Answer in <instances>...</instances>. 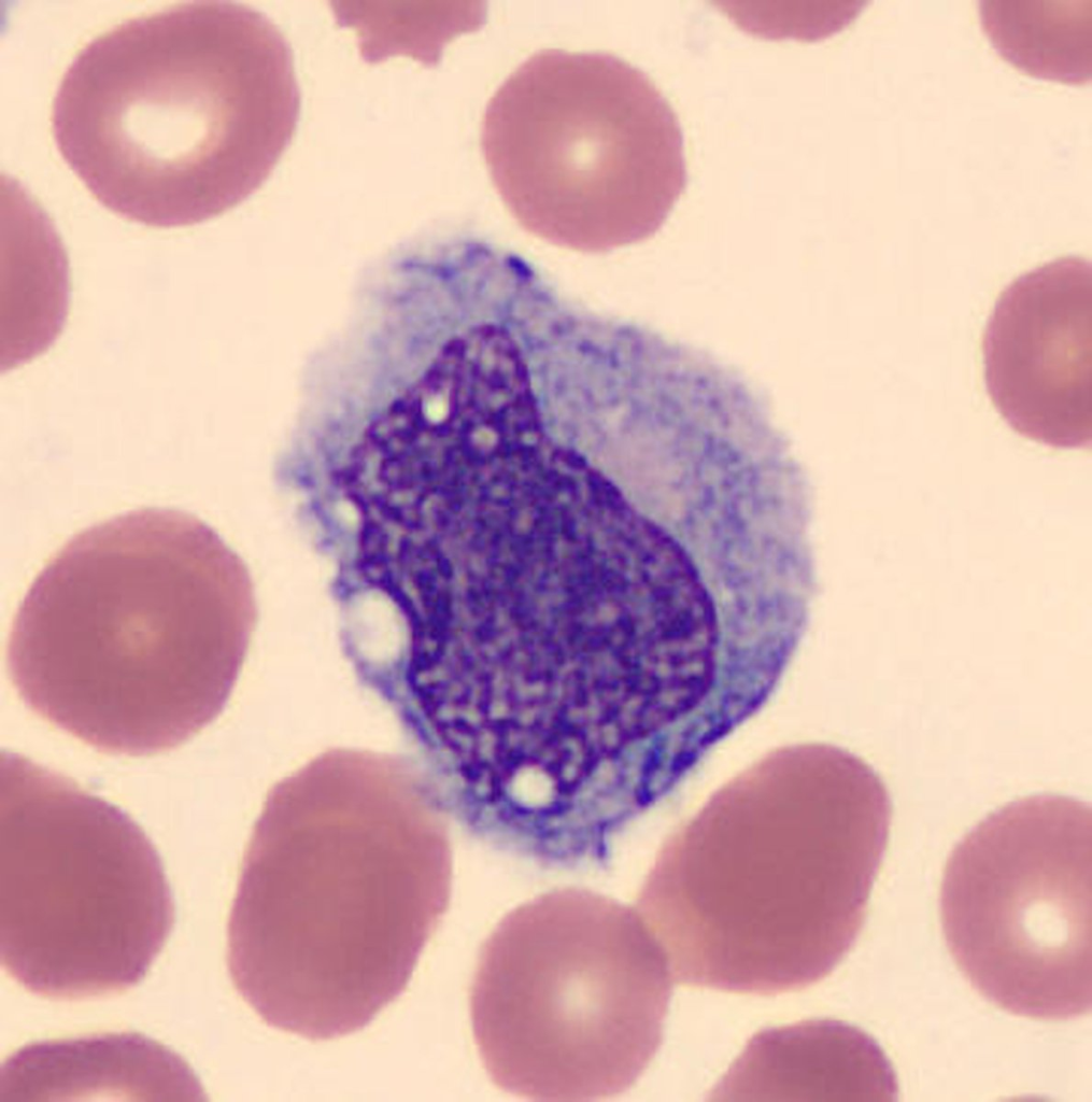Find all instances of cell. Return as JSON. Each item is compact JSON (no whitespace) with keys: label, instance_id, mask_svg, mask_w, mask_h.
I'll return each instance as SVG.
<instances>
[{"label":"cell","instance_id":"6da1fadb","mask_svg":"<svg viewBox=\"0 0 1092 1102\" xmlns=\"http://www.w3.org/2000/svg\"><path fill=\"white\" fill-rule=\"evenodd\" d=\"M253 613L245 568L210 526L139 509L77 534L43 568L8 667L28 708L85 744L161 753L222 709Z\"/></svg>","mask_w":1092,"mask_h":1102},{"label":"cell","instance_id":"7a4b0ae2","mask_svg":"<svg viewBox=\"0 0 1092 1102\" xmlns=\"http://www.w3.org/2000/svg\"><path fill=\"white\" fill-rule=\"evenodd\" d=\"M290 46L265 14L187 1L94 37L52 104L57 149L91 195L155 227L197 224L254 194L292 141Z\"/></svg>","mask_w":1092,"mask_h":1102},{"label":"cell","instance_id":"3957f363","mask_svg":"<svg viewBox=\"0 0 1092 1102\" xmlns=\"http://www.w3.org/2000/svg\"><path fill=\"white\" fill-rule=\"evenodd\" d=\"M450 894L441 835L409 845L257 840L228 920L230 978L273 1028L313 1041L357 1032L403 992Z\"/></svg>","mask_w":1092,"mask_h":1102},{"label":"cell","instance_id":"277c9868","mask_svg":"<svg viewBox=\"0 0 1092 1102\" xmlns=\"http://www.w3.org/2000/svg\"><path fill=\"white\" fill-rule=\"evenodd\" d=\"M672 977L636 910L590 890H553L508 913L483 943L470 989L492 1082L539 1101L629 1089L663 1039Z\"/></svg>","mask_w":1092,"mask_h":1102},{"label":"cell","instance_id":"5b68a950","mask_svg":"<svg viewBox=\"0 0 1092 1102\" xmlns=\"http://www.w3.org/2000/svg\"><path fill=\"white\" fill-rule=\"evenodd\" d=\"M0 800L5 971L53 999L137 985L174 922L150 838L118 807L17 753L1 755Z\"/></svg>","mask_w":1092,"mask_h":1102},{"label":"cell","instance_id":"8992f818","mask_svg":"<svg viewBox=\"0 0 1092 1102\" xmlns=\"http://www.w3.org/2000/svg\"><path fill=\"white\" fill-rule=\"evenodd\" d=\"M480 142L510 212L576 245L651 235L687 179L669 102L646 73L605 53L530 56L490 99Z\"/></svg>","mask_w":1092,"mask_h":1102},{"label":"cell","instance_id":"52a82bcc","mask_svg":"<svg viewBox=\"0 0 1092 1102\" xmlns=\"http://www.w3.org/2000/svg\"><path fill=\"white\" fill-rule=\"evenodd\" d=\"M939 915L955 965L995 1006L1052 1021L1090 1013V805L1045 794L989 814L947 860Z\"/></svg>","mask_w":1092,"mask_h":1102},{"label":"cell","instance_id":"ba28073f","mask_svg":"<svg viewBox=\"0 0 1092 1102\" xmlns=\"http://www.w3.org/2000/svg\"><path fill=\"white\" fill-rule=\"evenodd\" d=\"M982 350L988 394L1013 430L1052 448L1090 447V262L1061 257L1018 277L995 302Z\"/></svg>","mask_w":1092,"mask_h":1102},{"label":"cell","instance_id":"9c48e42d","mask_svg":"<svg viewBox=\"0 0 1092 1102\" xmlns=\"http://www.w3.org/2000/svg\"><path fill=\"white\" fill-rule=\"evenodd\" d=\"M713 1093L718 1099H897L898 1082L874 1039L835 1020H811L756 1034ZM712 1093V1094H713Z\"/></svg>","mask_w":1092,"mask_h":1102},{"label":"cell","instance_id":"30bf717a","mask_svg":"<svg viewBox=\"0 0 1092 1102\" xmlns=\"http://www.w3.org/2000/svg\"><path fill=\"white\" fill-rule=\"evenodd\" d=\"M2 1093L190 1094L202 1092L189 1066L140 1035L120 1034L28 1046L2 1071ZM13 1096V1098H14Z\"/></svg>","mask_w":1092,"mask_h":1102},{"label":"cell","instance_id":"8fae6325","mask_svg":"<svg viewBox=\"0 0 1092 1102\" xmlns=\"http://www.w3.org/2000/svg\"><path fill=\"white\" fill-rule=\"evenodd\" d=\"M982 27L997 52L1033 76L1066 83L1091 77V1H980Z\"/></svg>","mask_w":1092,"mask_h":1102}]
</instances>
